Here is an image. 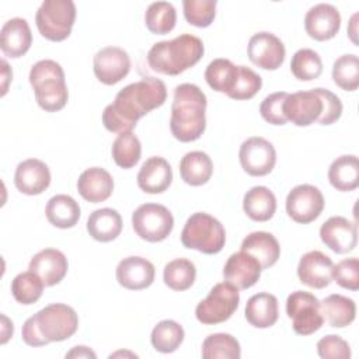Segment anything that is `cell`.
I'll return each instance as SVG.
<instances>
[{
  "instance_id": "obj_1",
  "label": "cell",
  "mask_w": 359,
  "mask_h": 359,
  "mask_svg": "<svg viewBox=\"0 0 359 359\" xmlns=\"http://www.w3.org/2000/svg\"><path fill=\"white\" fill-rule=\"evenodd\" d=\"M167 98L165 84L156 77H146L123 87L112 104L102 112V123L109 132H132L136 122L161 107Z\"/></svg>"
},
{
  "instance_id": "obj_2",
  "label": "cell",
  "mask_w": 359,
  "mask_h": 359,
  "mask_svg": "<svg viewBox=\"0 0 359 359\" xmlns=\"http://www.w3.org/2000/svg\"><path fill=\"white\" fill-rule=\"evenodd\" d=\"M206 95L195 84L182 83L174 88L170 129L180 142L198 140L206 128Z\"/></svg>"
},
{
  "instance_id": "obj_3",
  "label": "cell",
  "mask_w": 359,
  "mask_h": 359,
  "mask_svg": "<svg viewBox=\"0 0 359 359\" xmlns=\"http://www.w3.org/2000/svg\"><path fill=\"white\" fill-rule=\"evenodd\" d=\"M77 328V313L67 304L52 303L25 320L21 337L29 346H45L69 339Z\"/></svg>"
},
{
  "instance_id": "obj_4",
  "label": "cell",
  "mask_w": 359,
  "mask_h": 359,
  "mask_svg": "<svg viewBox=\"0 0 359 359\" xmlns=\"http://www.w3.org/2000/svg\"><path fill=\"white\" fill-rule=\"evenodd\" d=\"M203 52V42L198 36L181 34L174 39L154 43L147 52V63L157 73L177 76L196 65Z\"/></svg>"
},
{
  "instance_id": "obj_5",
  "label": "cell",
  "mask_w": 359,
  "mask_h": 359,
  "mask_svg": "<svg viewBox=\"0 0 359 359\" xmlns=\"http://www.w3.org/2000/svg\"><path fill=\"white\" fill-rule=\"evenodd\" d=\"M29 84L34 88L38 105L46 112L60 111L69 100V91L62 66L43 59L36 62L29 70Z\"/></svg>"
},
{
  "instance_id": "obj_6",
  "label": "cell",
  "mask_w": 359,
  "mask_h": 359,
  "mask_svg": "<svg viewBox=\"0 0 359 359\" xmlns=\"http://www.w3.org/2000/svg\"><path fill=\"white\" fill-rule=\"evenodd\" d=\"M181 243L185 248L196 250L203 254H217L226 243L223 224L205 212L191 215L182 229Z\"/></svg>"
},
{
  "instance_id": "obj_7",
  "label": "cell",
  "mask_w": 359,
  "mask_h": 359,
  "mask_svg": "<svg viewBox=\"0 0 359 359\" xmlns=\"http://www.w3.org/2000/svg\"><path fill=\"white\" fill-rule=\"evenodd\" d=\"M76 20V4L72 0H45L35 14L39 34L53 42L66 39Z\"/></svg>"
},
{
  "instance_id": "obj_8",
  "label": "cell",
  "mask_w": 359,
  "mask_h": 359,
  "mask_svg": "<svg viewBox=\"0 0 359 359\" xmlns=\"http://www.w3.org/2000/svg\"><path fill=\"white\" fill-rule=\"evenodd\" d=\"M238 303V289L229 282H220L210 289L206 299L199 302L195 309V316L202 324H220L233 316Z\"/></svg>"
},
{
  "instance_id": "obj_9",
  "label": "cell",
  "mask_w": 359,
  "mask_h": 359,
  "mask_svg": "<svg viewBox=\"0 0 359 359\" xmlns=\"http://www.w3.org/2000/svg\"><path fill=\"white\" fill-rule=\"evenodd\" d=\"M135 233L150 243L165 240L174 227L171 212L160 203H143L132 215Z\"/></svg>"
},
{
  "instance_id": "obj_10",
  "label": "cell",
  "mask_w": 359,
  "mask_h": 359,
  "mask_svg": "<svg viewBox=\"0 0 359 359\" xmlns=\"http://www.w3.org/2000/svg\"><path fill=\"white\" fill-rule=\"evenodd\" d=\"M286 314L292 320L294 332L299 335L314 334L324 324L320 313V300L304 290H296L287 296Z\"/></svg>"
},
{
  "instance_id": "obj_11",
  "label": "cell",
  "mask_w": 359,
  "mask_h": 359,
  "mask_svg": "<svg viewBox=\"0 0 359 359\" xmlns=\"http://www.w3.org/2000/svg\"><path fill=\"white\" fill-rule=\"evenodd\" d=\"M324 209V196L321 191L310 184L294 187L286 198V212L297 223L307 224L314 222Z\"/></svg>"
},
{
  "instance_id": "obj_12",
  "label": "cell",
  "mask_w": 359,
  "mask_h": 359,
  "mask_svg": "<svg viewBox=\"0 0 359 359\" xmlns=\"http://www.w3.org/2000/svg\"><path fill=\"white\" fill-rule=\"evenodd\" d=\"M238 158L243 170L252 177L269 174L276 163V151L271 142L261 136H252L240 146Z\"/></svg>"
},
{
  "instance_id": "obj_13",
  "label": "cell",
  "mask_w": 359,
  "mask_h": 359,
  "mask_svg": "<svg viewBox=\"0 0 359 359\" xmlns=\"http://www.w3.org/2000/svg\"><path fill=\"white\" fill-rule=\"evenodd\" d=\"M247 53L255 66L265 70H276L285 60L286 49L276 35L262 31L250 38Z\"/></svg>"
},
{
  "instance_id": "obj_14",
  "label": "cell",
  "mask_w": 359,
  "mask_h": 359,
  "mask_svg": "<svg viewBox=\"0 0 359 359\" xmlns=\"http://www.w3.org/2000/svg\"><path fill=\"white\" fill-rule=\"evenodd\" d=\"M93 69L95 77L101 83L112 86L128 76L130 70V57L128 52L119 46H105L95 53Z\"/></svg>"
},
{
  "instance_id": "obj_15",
  "label": "cell",
  "mask_w": 359,
  "mask_h": 359,
  "mask_svg": "<svg viewBox=\"0 0 359 359\" xmlns=\"http://www.w3.org/2000/svg\"><path fill=\"white\" fill-rule=\"evenodd\" d=\"M321 111L323 102L314 90L287 94L283 102V114L286 119L296 126H309L317 122Z\"/></svg>"
},
{
  "instance_id": "obj_16",
  "label": "cell",
  "mask_w": 359,
  "mask_h": 359,
  "mask_svg": "<svg viewBox=\"0 0 359 359\" xmlns=\"http://www.w3.org/2000/svg\"><path fill=\"white\" fill-rule=\"evenodd\" d=\"M341 27V14L338 8L328 3L313 6L304 15V28L310 38L327 41L337 35Z\"/></svg>"
},
{
  "instance_id": "obj_17",
  "label": "cell",
  "mask_w": 359,
  "mask_h": 359,
  "mask_svg": "<svg viewBox=\"0 0 359 359\" xmlns=\"http://www.w3.org/2000/svg\"><path fill=\"white\" fill-rule=\"evenodd\" d=\"M321 241L337 254L351 252L358 243L356 224L342 216H332L320 227Z\"/></svg>"
},
{
  "instance_id": "obj_18",
  "label": "cell",
  "mask_w": 359,
  "mask_h": 359,
  "mask_svg": "<svg viewBox=\"0 0 359 359\" xmlns=\"http://www.w3.org/2000/svg\"><path fill=\"white\" fill-rule=\"evenodd\" d=\"M261 271L262 268L259 262L251 254L240 250L227 258L223 268V276L226 282L244 290L258 282Z\"/></svg>"
},
{
  "instance_id": "obj_19",
  "label": "cell",
  "mask_w": 359,
  "mask_h": 359,
  "mask_svg": "<svg viewBox=\"0 0 359 359\" xmlns=\"http://www.w3.org/2000/svg\"><path fill=\"white\" fill-rule=\"evenodd\" d=\"M332 259L321 251H309L302 255L297 265V276L302 283L313 289H324L332 280Z\"/></svg>"
},
{
  "instance_id": "obj_20",
  "label": "cell",
  "mask_w": 359,
  "mask_h": 359,
  "mask_svg": "<svg viewBox=\"0 0 359 359\" xmlns=\"http://www.w3.org/2000/svg\"><path fill=\"white\" fill-rule=\"evenodd\" d=\"M50 184L49 167L38 158L21 161L14 174L15 188L25 195H39Z\"/></svg>"
},
{
  "instance_id": "obj_21",
  "label": "cell",
  "mask_w": 359,
  "mask_h": 359,
  "mask_svg": "<svg viewBox=\"0 0 359 359\" xmlns=\"http://www.w3.org/2000/svg\"><path fill=\"white\" fill-rule=\"evenodd\" d=\"M154 265L142 257H126L116 266V280L129 290H142L154 280Z\"/></svg>"
},
{
  "instance_id": "obj_22",
  "label": "cell",
  "mask_w": 359,
  "mask_h": 359,
  "mask_svg": "<svg viewBox=\"0 0 359 359\" xmlns=\"http://www.w3.org/2000/svg\"><path fill=\"white\" fill-rule=\"evenodd\" d=\"M28 269L36 273L45 286H53L66 276L69 262L62 251L56 248H45L31 258Z\"/></svg>"
},
{
  "instance_id": "obj_23",
  "label": "cell",
  "mask_w": 359,
  "mask_h": 359,
  "mask_svg": "<svg viewBox=\"0 0 359 359\" xmlns=\"http://www.w3.org/2000/svg\"><path fill=\"white\" fill-rule=\"evenodd\" d=\"M31 43L32 34L25 18L14 17L4 22L0 31V48L6 56L21 57L28 52Z\"/></svg>"
},
{
  "instance_id": "obj_24",
  "label": "cell",
  "mask_w": 359,
  "mask_h": 359,
  "mask_svg": "<svg viewBox=\"0 0 359 359\" xmlns=\"http://www.w3.org/2000/svg\"><path fill=\"white\" fill-rule=\"evenodd\" d=\"M171 165L158 156L147 158L137 172V185L146 194H161L171 185Z\"/></svg>"
},
{
  "instance_id": "obj_25",
  "label": "cell",
  "mask_w": 359,
  "mask_h": 359,
  "mask_svg": "<svg viewBox=\"0 0 359 359\" xmlns=\"http://www.w3.org/2000/svg\"><path fill=\"white\" fill-rule=\"evenodd\" d=\"M79 194L91 203L107 201L114 191V180L111 174L101 167L84 170L77 180Z\"/></svg>"
},
{
  "instance_id": "obj_26",
  "label": "cell",
  "mask_w": 359,
  "mask_h": 359,
  "mask_svg": "<svg viewBox=\"0 0 359 359\" xmlns=\"http://www.w3.org/2000/svg\"><path fill=\"white\" fill-rule=\"evenodd\" d=\"M241 251L251 254L266 269L276 264L280 255V245L273 234L268 231H252L241 243Z\"/></svg>"
},
{
  "instance_id": "obj_27",
  "label": "cell",
  "mask_w": 359,
  "mask_h": 359,
  "mask_svg": "<svg viewBox=\"0 0 359 359\" xmlns=\"http://www.w3.org/2000/svg\"><path fill=\"white\" fill-rule=\"evenodd\" d=\"M278 299L266 292L257 293L247 300L245 318L255 328H268L278 321Z\"/></svg>"
},
{
  "instance_id": "obj_28",
  "label": "cell",
  "mask_w": 359,
  "mask_h": 359,
  "mask_svg": "<svg viewBox=\"0 0 359 359\" xmlns=\"http://www.w3.org/2000/svg\"><path fill=\"white\" fill-rule=\"evenodd\" d=\"M87 231L97 241H112L122 231V217L115 209H97L88 216Z\"/></svg>"
},
{
  "instance_id": "obj_29",
  "label": "cell",
  "mask_w": 359,
  "mask_h": 359,
  "mask_svg": "<svg viewBox=\"0 0 359 359\" xmlns=\"http://www.w3.org/2000/svg\"><path fill=\"white\" fill-rule=\"evenodd\" d=\"M243 209L251 220L266 222L275 215L276 198L266 187H252L244 195Z\"/></svg>"
},
{
  "instance_id": "obj_30",
  "label": "cell",
  "mask_w": 359,
  "mask_h": 359,
  "mask_svg": "<svg viewBox=\"0 0 359 359\" xmlns=\"http://www.w3.org/2000/svg\"><path fill=\"white\" fill-rule=\"evenodd\" d=\"M320 313L331 327L344 328L355 320L356 304L346 296L330 294L320 302Z\"/></svg>"
},
{
  "instance_id": "obj_31",
  "label": "cell",
  "mask_w": 359,
  "mask_h": 359,
  "mask_svg": "<svg viewBox=\"0 0 359 359\" xmlns=\"http://www.w3.org/2000/svg\"><path fill=\"white\" fill-rule=\"evenodd\" d=\"M330 184L341 192H349L359 185V161L353 154L337 157L328 168Z\"/></svg>"
},
{
  "instance_id": "obj_32",
  "label": "cell",
  "mask_w": 359,
  "mask_h": 359,
  "mask_svg": "<svg viewBox=\"0 0 359 359\" xmlns=\"http://www.w3.org/2000/svg\"><path fill=\"white\" fill-rule=\"evenodd\" d=\"M48 222L59 229H70L76 226L80 219V206L74 198L59 194L52 196L45 208Z\"/></svg>"
},
{
  "instance_id": "obj_33",
  "label": "cell",
  "mask_w": 359,
  "mask_h": 359,
  "mask_svg": "<svg viewBox=\"0 0 359 359\" xmlns=\"http://www.w3.org/2000/svg\"><path fill=\"white\" fill-rule=\"evenodd\" d=\"M213 172V163L203 151H189L180 161V174L184 182L192 187L206 184Z\"/></svg>"
},
{
  "instance_id": "obj_34",
  "label": "cell",
  "mask_w": 359,
  "mask_h": 359,
  "mask_svg": "<svg viewBox=\"0 0 359 359\" xmlns=\"http://www.w3.org/2000/svg\"><path fill=\"white\" fill-rule=\"evenodd\" d=\"M238 74V66H236L229 59H213L206 70H205V80L209 84L210 88H213L217 93L229 94L237 80Z\"/></svg>"
},
{
  "instance_id": "obj_35",
  "label": "cell",
  "mask_w": 359,
  "mask_h": 359,
  "mask_svg": "<svg viewBox=\"0 0 359 359\" xmlns=\"http://www.w3.org/2000/svg\"><path fill=\"white\" fill-rule=\"evenodd\" d=\"M185 337L184 328L174 320H163L153 328L150 341L156 351L171 353L180 348Z\"/></svg>"
},
{
  "instance_id": "obj_36",
  "label": "cell",
  "mask_w": 359,
  "mask_h": 359,
  "mask_svg": "<svg viewBox=\"0 0 359 359\" xmlns=\"http://www.w3.org/2000/svg\"><path fill=\"white\" fill-rule=\"evenodd\" d=\"M240 356V344L230 334H210L202 344V358L205 359H238Z\"/></svg>"
},
{
  "instance_id": "obj_37",
  "label": "cell",
  "mask_w": 359,
  "mask_h": 359,
  "mask_svg": "<svg viewBox=\"0 0 359 359\" xmlns=\"http://www.w3.org/2000/svg\"><path fill=\"white\" fill-rule=\"evenodd\" d=\"M196 278V268L194 262L187 258H177L170 261L164 266L163 279L164 283L177 292H182L189 289Z\"/></svg>"
},
{
  "instance_id": "obj_38",
  "label": "cell",
  "mask_w": 359,
  "mask_h": 359,
  "mask_svg": "<svg viewBox=\"0 0 359 359\" xmlns=\"http://www.w3.org/2000/svg\"><path fill=\"white\" fill-rule=\"evenodd\" d=\"M177 21V13L168 1H154L144 13V22L150 32L157 35L168 34L174 29Z\"/></svg>"
},
{
  "instance_id": "obj_39",
  "label": "cell",
  "mask_w": 359,
  "mask_h": 359,
  "mask_svg": "<svg viewBox=\"0 0 359 359\" xmlns=\"http://www.w3.org/2000/svg\"><path fill=\"white\" fill-rule=\"evenodd\" d=\"M112 158L121 168H132L142 156V144L132 132H122L112 143Z\"/></svg>"
},
{
  "instance_id": "obj_40",
  "label": "cell",
  "mask_w": 359,
  "mask_h": 359,
  "mask_svg": "<svg viewBox=\"0 0 359 359\" xmlns=\"http://www.w3.org/2000/svg\"><path fill=\"white\" fill-rule=\"evenodd\" d=\"M42 279L32 271L21 272L11 280V293L21 304H34L39 300L43 290Z\"/></svg>"
},
{
  "instance_id": "obj_41",
  "label": "cell",
  "mask_w": 359,
  "mask_h": 359,
  "mask_svg": "<svg viewBox=\"0 0 359 359\" xmlns=\"http://www.w3.org/2000/svg\"><path fill=\"white\" fill-rule=\"evenodd\" d=\"M290 70L302 81L316 80L323 73V60L316 50L303 48L292 56Z\"/></svg>"
},
{
  "instance_id": "obj_42",
  "label": "cell",
  "mask_w": 359,
  "mask_h": 359,
  "mask_svg": "<svg viewBox=\"0 0 359 359\" xmlns=\"http://www.w3.org/2000/svg\"><path fill=\"white\" fill-rule=\"evenodd\" d=\"M334 83L345 90L355 91L359 87V59L353 53L339 56L332 65Z\"/></svg>"
},
{
  "instance_id": "obj_43",
  "label": "cell",
  "mask_w": 359,
  "mask_h": 359,
  "mask_svg": "<svg viewBox=\"0 0 359 359\" xmlns=\"http://www.w3.org/2000/svg\"><path fill=\"white\" fill-rule=\"evenodd\" d=\"M216 0H184L185 20L195 27H209L216 15Z\"/></svg>"
},
{
  "instance_id": "obj_44",
  "label": "cell",
  "mask_w": 359,
  "mask_h": 359,
  "mask_svg": "<svg viewBox=\"0 0 359 359\" xmlns=\"http://www.w3.org/2000/svg\"><path fill=\"white\" fill-rule=\"evenodd\" d=\"M262 87V79L258 73L247 66H238V74L233 90L227 94L231 100H250Z\"/></svg>"
},
{
  "instance_id": "obj_45",
  "label": "cell",
  "mask_w": 359,
  "mask_h": 359,
  "mask_svg": "<svg viewBox=\"0 0 359 359\" xmlns=\"http://www.w3.org/2000/svg\"><path fill=\"white\" fill-rule=\"evenodd\" d=\"M331 278L344 289H359V261L356 257L345 258L337 265H332Z\"/></svg>"
},
{
  "instance_id": "obj_46",
  "label": "cell",
  "mask_w": 359,
  "mask_h": 359,
  "mask_svg": "<svg viewBox=\"0 0 359 359\" xmlns=\"http://www.w3.org/2000/svg\"><path fill=\"white\" fill-rule=\"evenodd\" d=\"M286 97L287 93L285 91H278L266 95L259 105L261 116L272 125H285L287 122L283 114V102Z\"/></svg>"
},
{
  "instance_id": "obj_47",
  "label": "cell",
  "mask_w": 359,
  "mask_h": 359,
  "mask_svg": "<svg viewBox=\"0 0 359 359\" xmlns=\"http://www.w3.org/2000/svg\"><path fill=\"white\" fill-rule=\"evenodd\" d=\"M313 90L320 97V100L323 102V111H321V115L317 119V122L320 125H331V123L337 122L342 114V102H341L339 97L327 88L317 87Z\"/></svg>"
},
{
  "instance_id": "obj_48",
  "label": "cell",
  "mask_w": 359,
  "mask_h": 359,
  "mask_svg": "<svg viewBox=\"0 0 359 359\" xmlns=\"http://www.w3.org/2000/svg\"><path fill=\"white\" fill-rule=\"evenodd\" d=\"M318 356L323 359H349V344L339 335H325L317 342Z\"/></svg>"
},
{
  "instance_id": "obj_49",
  "label": "cell",
  "mask_w": 359,
  "mask_h": 359,
  "mask_svg": "<svg viewBox=\"0 0 359 359\" xmlns=\"http://www.w3.org/2000/svg\"><path fill=\"white\" fill-rule=\"evenodd\" d=\"M66 358H91V359H95L97 355L88 346L79 345V346H74L72 351H69L66 353Z\"/></svg>"
},
{
  "instance_id": "obj_50",
  "label": "cell",
  "mask_w": 359,
  "mask_h": 359,
  "mask_svg": "<svg viewBox=\"0 0 359 359\" xmlns=\"http://www.w3.org/2000/svg\"><path fill=\"white\" fill-rule=\"evenodd\" d=\"M1 77H3V87H1V95H4L7 93L8 88V81L13 79V72L10 70V66L7 65V62L3 59L1 60Z\"/></svg>"
},
{
  "instance_id": "obj_51",
  "label": "cell",
  "mask_w": 359,
  "mask_h": 359,
  "mask_svg": "<svg viewBox=\"0 0 359 359\" xmlns=\"http://www.w3.org/2000/svg\"><path fill=\"white\" fill-rule=\"evenodd\" d=\"M1 325H3V330H1V344H6L8 339H10V337L13 335V323L4 316V314H1Z\"/></svg>"
},
{
  "instance_id": "obj_52",
  "label": "cell",
  "mask_w": 359,
  "mask_h": 359,
  "mask_svg": "<svg viewBox=\"0 0 359 359\" xmlns=\"http://www.w3.org/2000/svg\"><path fill=\"white\" fill-rule=\"evenodd\" d=\"M356 18H358V14H353L352 15V18H351V29L348 31V34L351 35V39L356 43V38H355V35H356Z\"/></svg>"
},
{
  "instance_id": "obj_53",
  "label": "cell",
  "mask_w": 359,
  "mask_h": 359,
  "mask_svg": "<svg viewBox=\"0 0 359 359\" xmlns=\"http://www.w3.org/2000/svg\"><path fill=\"white\" fill-rule=\"evenodd\" d=\"M126 356V355H130V356H133V358H137V355L136 353H132V352H122V351H119V352H115V353H112V355H109V358H116V356Z\"/></svg>"
}]
</instances>
